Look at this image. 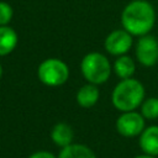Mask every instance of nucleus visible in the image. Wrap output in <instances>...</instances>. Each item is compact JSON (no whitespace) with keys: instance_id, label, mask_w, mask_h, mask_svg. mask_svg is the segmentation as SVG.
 I'll return each mask as SVG.
<instances>
[{"instance_id":"obj_1","label":"nucleus","mask_w":158,"mask_h":158,"mask_svg":"<svg viewBox=\"0 0 158 158\" xmlns=\"http://www.w3.org/2000/svg\"><path fill=\"white\" fill-rule=\"evenodd\" d=\"M156 20L153 6L144 0H135L130 2L122 11L121 22L127 32L133 36L147 35Z\"/></svg>"},{"instance_id":"obj_2","label":"nucleus","mask_w":158,"mask_h":158,"mask_svg":"<svg viewBox=\"0 0 158 158\" xmlns=\"http://www.w3.org/2000/svg\"><path fill=\"white\" fill-rule=\"evenodd\" d=\"M144 96L143 85L132 78L120 81L112 91V104L121 111H132L142 104Z\"/></svg>"},{"instance_id":"obj_3","label":"nucleus","mask_w":158,"mask_h":158,"mask_svg":"<svg viewBox=\"0 0 158 158\" xmlns=\"http://www.w3.org/2000/svg\"><path fill=\"white\" fill-rule=\"evenodd\" d=\"M80 68L84 78L91 84H101L111 74V65L107 58L99 52L88 53L83 58Z\"/></svg>"},{"instance_id":"obj_4","label":"nucleus","mask_w":158,"mask_h":158,"mask_svg":"<svg viewBox=\"0 0 158 158\" xmlns=\"http://www.w3.org/2000/svg\"><path fill=\"white\" fill-rule=\"evenodd\" d=\"M69 69L67 64L57 58H48L38 67L40 80L48 86H59L67 81Z\"/></svg>"},{"instance_id":"obj_5","label":"nucleus","mask_w":158,"mask_h":158,"mask_svg":"<svg viewBox=\"0 0 158 158\" xmlns=\"http://www.w3.org/2000/svg\"><path fill=\"white\" fill-rule=\"evenodd\" d=\"M143 127H144L143 116L133 111H126L116 121V128L118 133L125 137H133L142 133Z\"/></svg>"},{"instance_id":"obj_6","label":"nucleus","mask_w":158,"mask_h":158,"mask_svg":"<svg viewBox=\"0 0 158 158\" xmlns=\"http://www.w3.org/2000/svg\"><path fill=\"white\" fill-rule=\"evenodd\" d=\"M137 59L146 67H152L158 62V41L153 36H142L136 48Z\"/></svg>"},{"instance_id":"obj_7","label":"nucleus","mask_w":158,"mask_h":158,"mask_svg":"<svg viewBox=\"0 0 158 158\" xmlns=\"http://www.w3.org/2000/svg\"><path fill=\"white\" fill-rule=\"evenodd\" d=\"M132 46V35L126 30L112 31L105 40V48L110 54L122 56Z\"/></svg>"},{"instance_id":"obj_8","label":"nucleus","mask_w":158,"mask_h":158,"mask_svg":"<svg viewBox=\"0 0 158 158\" xmlns=\"http://www.w3.org/2000/svg\"><path fill=\"white\" fill-rule=\"evenodd\" d=\"M139 147L146 154L158 156V126H151L141 133Z\"/></svg>"},{"instance_id":"obj_9","label":"nucleus","mask_w":158,"mask_h":158,"mask_svg":"<svg viewBox=\"0 0 158 158\" xmlns=\"http://www.w3.org/2000/svg\"><path fill=\"white\" fill-rule=\"evenodd\" d=\"M51 138L54 143H57L60 147H67L72 144L73 141V130L69 125L64 122L57 123L51 132Z\"/></svg>"},{"instance_id":"obj_10","label":"nucleus","mask_w":158,"mask_h":158,"mask_svg":"<svg viewBox=\"0 0 158 158\" xmlns=\"http://www.w3.org/2000/svg\"><path fill=\"white\" fill-rule=\"evenodd\" d=\"M17 44V35L9 26H0V57L11 53Z\"/></svg>"},{"instance_id":"obj_11","label":"nucleus","mask_w":158,"mask_h":158,"mask_svg":"<svg viewBox=\"0 0 158 158\" xmlns=\"http://www.w3.org/2000/svg\"><path fill=\"white\" fill-rule=\"evenodd\" d=\"M99 90L95 84H86L79 89L77 93V101L81 107H91L98 102Z\"/></svg>"},{"instance_id":"obj_12","label":"nucleus","mask_w":158,"mask_h":158,"mask_svg":"<svg viewBox=\"0 0 158 158\" xmlns=\"http://www.w3.org/2000/svg\"><path fill=\"white\" fill-rule=\"evenodd\" d=\"M58 158H96L94 152L83 144H69L63 147Z\"/></svg>"},{"instance_id":"obj_13","label":"nucleus","mask_w":158,"mask_h":158,"mask_svg":"<svg viewBox=\"0 0 158 158\" xmlns=\"http://www.w3.org/2000/svg\"><path fill=\"white\" fill-rule=\"evenodd\" d=\"M114 69L116 72V74L122 78V79H127V78H131V75L133 74L135 72V63H133V59L128 56H120L115 64H114Z\"/></svg>"},{"instance_id":"obj_14","label":"nucleus","mask_w":158,"mask_h":158,"mask_svg":"<svg viewBox=\"0 0 158 158\" xmlns=\"http://www.w3.org/2000/svg\"><path fill=\"white\" fill-rule=\"evenodd\" d=\"M142 116L149 120L158 117V99L151 98L146 100L142 105Z\"/></svg>"},{"instance_id":"obj_15","label":"nucleus","mask_w":158,"mask_h":158,"mask_svg":"<svg viewBox=\"0 0 158 158\" xmlns=\"http://www.w3.org/2000/svg\"><path fill=\"white\" fill-rule=\"evenodd\" d=\"M14 10L10 4L5 1H0V26H6L12 19Z\"/></svg>"},{"instance_id":"obj_16","label":"nucleus","mask_w":158,"mask_h":158,"mask_svg":"<svg viewBox=\"0 0 158 158\" xmlns=\"http://www.w3.org/2000/svg\"><path fill=\"white\" fill-rule=\"evenodd\" d=\"M28 158H56V157H54V154H52L51 152L40 151V152H36V153L31 154Z\"/></svg>"},{"instance_id":"obj_17","label":"nucleus","mask_w":158,"mask_h":158,"mask_svg":"<svg viewBox=\"0 0 158 158\" xmlns=\"http://www.w3.org/2000/svg\"><path fill=\"white\" fill-rule=\"evenodd\" d=\"M135 158H154V156H149V154H142V156H137Z\"/></svg>"},{"instance_id":"obj_18","label":"nucleus","mask_w":158,"mask_h":158,"mask_svg":"<svg viewBox=\"0 0 158 158\" xmlns=\"http://www.w3.org/2000/svg\"><path fill=\"white\" fill-rule=\"evenodd\" d=\"M1 74H2V68H1V65H0V78H1Z\"/></svg>"}]
</instances>
